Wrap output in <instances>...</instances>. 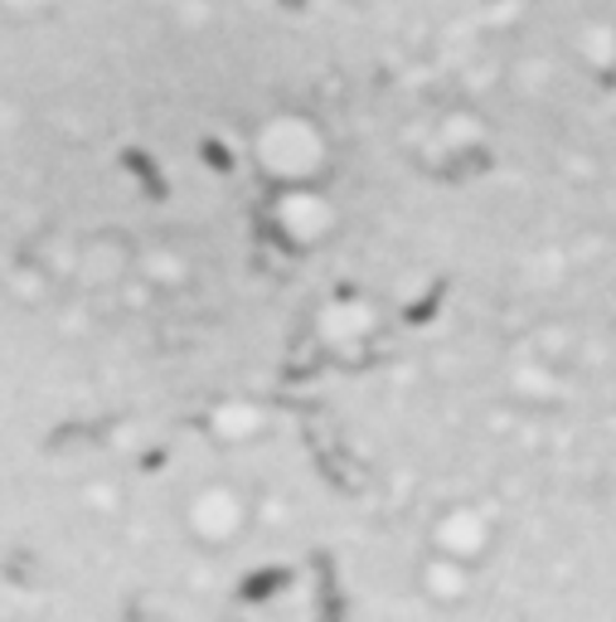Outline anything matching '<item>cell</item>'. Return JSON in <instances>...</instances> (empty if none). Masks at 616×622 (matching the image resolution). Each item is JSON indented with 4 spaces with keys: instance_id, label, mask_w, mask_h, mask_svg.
<instances>
[{
    "instance_id": "obj_2",
    "label": "cell",
    "mask_w": 616,
    "mask_h": 622,
    "mask_svg": "<svg viewBox=\"0 0 616 622\" xmlns=\"http://www.w3.org/2000/svg\"><path fill=\"white\" fill-rule=\"evenodd\" d=\"M200 161H204L209 170H224V176H229V170H233V151H229V146L219 141V137H204V141H200Z\"/></svg>"
},
{
    "instance_id": "obj_1",
    "label": "cell",
    "mask_w": 616,
    "mask_h": 622,
    "mask_svg": "<svg viewBox=\"0 0 616 622\" xmlns=\"http://www.w3.org/2000/svg\"><path fill=\"white\" fill-rule=\"evenodd\" d=\"M121 170H127V176L146 190V200H156V204L170 200V180H166V170H160V161L151 151H141V146H121Z\"/></svg>"
}]
</instances>
